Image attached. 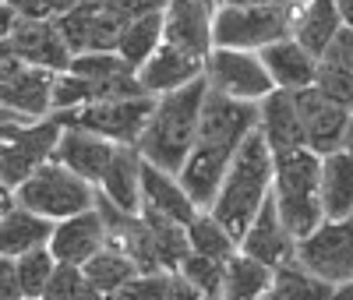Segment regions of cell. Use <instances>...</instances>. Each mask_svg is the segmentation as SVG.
Segmentation results:
<instances>
[{
  "mask_svg": "<svg viewBox=\"0 0 353 300\" xmlns=\"http://www.w3.org/2000/svg\"><path fill=\"white\" fill-rule=\"evenodd\" d=\"M201 96H205V78L152 99L149 120H145V128L134 141V152L149 166H156L170 177L181 173L191 145H194V134H198Z\"/></svg>",
  "mask_w": 353,
  "mask_h": 300,
  "instance_id": "obj_1",
  "label": "cell"
},
{
  "mask_svg": "<svg viewBox=\"0 0 353 300\" xmlns=\"http://www.w3.org/2000/svg\"><path fill=\"white\" fill-rule=\"evenodd\" d=\"M269 198H272V152L265 145V138L258 131H251L223 177L219 194L209 205V216L233 240H241V233L251 226L258 208Z\"/></svg>",
  "mask_w": 353,
  "mask_h": 300,
  "instance_id": "obj_2",
  "label": "cell"
},
{
  "mask_svg": "<svg viewBox=\"0 0 353 300\" xmlns=\"http://www.w3.org/2000/svg\"><path fill=\"white\" fill-rule=\"evenodd\" d=\"M318 173L321 156H314L311 148L272 152V205L293 240L307 237L325 219L318 201Z\"/></svg>",
  "mask_w": 353,
  "mask_h": 300,
  "instance_id": "obj_3",
  "label": "cell"
},
{
  "mask_svg": "<svg viewBox=\"0 0 353 300\" xmlns=\"http://www.w3.org/2000/svg\"><path fill=\"white\" fill-rule=\"evenodd\" d=\"M14 205L28 208L46 223H61L78 212H88L96 205V188L64 170L57 159H46L14 188Z\"/></svg>",
  "mask_w": 353,
  "mask_h": 300,
  "instance_id": "obj_4",
  "label": "cell"
},
{
  "mask_svg": "<svg viewBox=\"0 0 353 300\" xmlns=\"http://www.w3.org/2000/svg\"><path fill=\"white\" fill-rule=\"evenodd\" d=\"M293 11H297V4H290V8H230V4H219L212 11V50L258 53L279 39H290Z\"/></svg>",
  "mask_w": 353,
  "mask_h": 300,
  "instance_id": "obj_5",
  "label": "cell"
},
{
  "mask_svg": "<svg viewBox=\"0 0 353 300\" xmlns=\"http://www.w3.org/2000/svg\"><path fill=\"white\" fill-rule=\"evenodd\" d=\"M293 265L332 290L353 283V219H321L297 240Z\"/></svg>",
  "mask_w": 353,
  "mask_h": 300,
  "instance_id": "obj_6",
  "label": "cell"
},
{
  "mask_svg": "<svg viewBox=\"0 0 353 300\" xmlns=\"http://www.w3.org/2000/svg\"><path fill=\"white\" fill-rule=\"evenodd\" d=\"M152 110V96L121 99V103H85L71 113H50L57 128H81L88 134H99L113 145H134L145 120Z\"/></svg>",
  "mask_w": 353,
  "mask_h": 300,
  "instance_id": "obj_7",
  "label": "cell"
},
{
  "mask_svg": "<svg viewBox=\"0 0 353 300\" xmlns=\"http://www.w3.org/2000/svg\"><path fill=\"white\" fill-rule=\"evenodd\" d=\"M201 78H205V88L237 103L258 106L272 92V81L265 74L258 53H244V50H212L201 64Z\"/></svg>",
  "mask_w": 353,
  "mask_h": 300,
  "instance_id": "obj_8",
  "label": "cell"
},
{
  "mask_svg": "<svg viewBox=\"0 0 353 300\" xmlns=\"http://www.w3.org/2000/svg\"><path fill=\"white\" fill-rule=\"evenodd\" d=\"M212 11L216 8L205 0H166L159 8L163 46L205 64V57L212 53Z\"/></svg>",
  "mask_w": 353,
  "mask_h": 300,
  "instance_id": "obj_9",
  "label": "cell"
},
{
  "mask_svg": "<svg viewBox=\"0 0 353 300\" xmlns=\"http://www.w3.org/2000/svg\"><path fill=\"white\" fill-rule=\"evenodd\" d=\"M293 106H297V124H301L304 148H311L314 156L339 152L350 110L339 106V103H332L329 96H321L314 85L311 88H301V92H293Z\"/></svg>",
  "mask_w": 353,
  "mask_h": 300,
  "instance_id": "obj_10",
  "label": "cell"
},
{
  "mask_svg": "<svg viewBox=\"0 0 353 300\" xmlns=\"http://www.w3.org/2000/svg\"><path fill=\"white\" fill-rule=\"evenodd\" d=\"M11 57L21 68H36L50 74H64L71 64V50L64 46L61 32L53 21H32V18H18L11 36L4 39Z\"/></svg>",
  "mask_w": 353,
  "mask_h": 300,
  "instance_id": "obj_11",
  "label": "cell"
},
{
  "mask_svg": "<svg viewBox=\"0 0 353 300\" xmlns=\"http://www.w3.org/2000/svg\"><path fill=\"white\" fill-rule=\"evenodd\" d=\"M106 248V233H103V216L92 205L88 212H78L71 219L53 223V233L46 240V251L57 265H71L81 268L92 254H99Z\"/></svg>",
  "mask_w": 353,
  "mask_h": 300,
  "instance_id": "obj_12",
  "label": "cell"
},
{
  "mask_svg": "<svg viewBox=\"0 0 353 300\" xmlns=\"http://www.w3.org/2000/svg\"><path fill=\"white\" fill-rule=\"evenodd\" d=\"M293 248H297V240L290 237V230L283 226L279 212L272 198L258 208V216L251 219V226L241 233L237 240V251L269 265V268H283V265H293Z\"/></svg>",
  "mask_w": 353,
  "mask_h": 300,
  "instance_id": "obj_13",
  "label": "cell"
},
{
  "mask_svg": "<svg viewBox=\"0 0 353 300\" xmlns=\"http://www.w3.org/2000/svg\"><path fill=\"white\" fill-rule=\"evenodd\" d=\"M117 152V145L99 138V134H88L81 128H61V138H57L53 148V159L61 163L64 170H71L74 177H81L85 184H99L110 159Z\"/></svg>",
  "mask_w": 353,
  "mask_h": 300,
  "instance_id": "obj_14",
  "label": "cell"
},
{
  "mask_svg": "<svg viewBox=\"0 0 353 300\" xmlns=\"http://www.w3.org/2000/svg\"><path fill=\"white\" fill-rule=\"evenodd\" d=\"M258 60H261V68L269 74L276 92H301V88L314 85L318 60L307 50H301L293 39H279L272 46L258 50Z\"/></svg>",
  "mask_w": 353,
  "mask_h": 300,
  "instance_id": "obj_15",
  "label": "cell"
},
{
  "mask_svg": "<svg viewBox=\"0 0 353 300\" xmlns=\"http://www.w3.org/2000/svg\"><path fill=\"white\" fill-rule=\"evenodd\" d=\"M138 212L170 219L176 226H188L198 208L191 205L184 188L176 184V177H170V173H163V170H156V166H149L141 159V208Z\"/></svg>",
  "mask_w": 353,
  "mask_h": 300,
  "instance_id": "obj_16",
  "label": "cell"
},
{
  "mask_svg": "<svg viewBox=\"0 0 353 300\" xmlns=\"http://www.w3.org/2000/svg\"><path fill=\"white\" fill-rule=\"evenodd\" d=\"M96 194L131 216L141 208V156L134 152V145H117L103 180L96 184Z\"/></svg>",
  "mask_w": 353,
  "mask_h": 300,
  "instance_id": "obj_17",
  "label": "cell"
},
{
  "mask_svg": "<svg viewBox=\"0 0 353 300\" xmlns=\"http://www.w3.org/2000/svg\"><path fill=\"white\" fill-rule=\"evenodd\" d=\"M50 88H53L50 71L18 68L8 81H0V110L21 120H43L50 117Z\"/></svg>",
  "mask_w": 353,
  "mask_h": 300,
  "instance_id": "obj_18",
  "label": "cell"
},
{
  "mask_svg": "<svg viewBox=\"0 0 353 300\" xmlns=\"http://www.w3.org/2000/svg\"><path fill=\"white\" fill-rule=\"evenodd\" d=\"M134 78H138L141 92L156 99V96L176 92V88L198 81V78H201V64H198V60H191V57H184V53L170 50V46H159V50L134 71Z\"/></svg>",
  "mask_w": 353,
  "mask_h": 300,
  "instance_id": "obj_19",
  "label": "cell"
},
{
  "mask_svg": "<svg viewBox=\"0 0 353 300\" xmlns=\"http://www.w3.org/2000/svg\"><path fill=\"white\" fill-rule=\"evenodd\" d=\"M339 28L343 21H339V11L332 0H307V4H297V11H293L290 39L318 60L329 50V43L339 36Z\"/></svg>",
  "mask_w": 353,
  "mask_h": 300,
  "instance_id": "obj_20",
  "label": "cell"
},
{
  "mask_svg": "<svg viewBox=\"0 0 353 300\" xmlns=\"http://www.w3.org/2000/svg\"><path fill=\"white\" fill-rule=\"evenodd\" d=\"M258 134L265 138L269 152H286V148H304L301 124H297V106L293 92H272L258 103Z\"/></svg>",
  "mask_w": 353,
  "mask_h": 300,
  "instance_id": "obj_21",
  "label": "cell"
},
{
  "mask_svg": "<svg viewBox=\"0 0 353 300\" xmlns=\"http://www.w3.org/2000/svg\"><path fill=\"white\" fill-rule=\"evenodd\" d=\"M318 201L325 219H353V156L339 152L321 156Z\"/></svg>",
  "mask_w": 353,
  "mask_h": 300,
  "instance_id": "obj_22",
  "label": "cell"
},
{
  "mask_svg": "<svg viewBox=\"0 0 353 300\" xmlns=\"http://www.w3.org/2000/svg\"><path fill=\"white\" fill-rule=\"evenodd\" d=\"M53 233V223L32 216L28 208L14 205L11 212L0 219V258H21L28 251L46 248V240Z\"/></svg>",
  "mask_w": 353,
  "mask_h": 300,
  "instance_id": "obj_23",
  "label": "cell"
},
{
  "mask_svg": "<svg viewBox=\"0 0 353 300\" xmlns=\"http://www.w3.org/2000/svg\"><path fill=\"white\" fill-rule=\"evenodd\" d=\"M159 46H163V18H159V11H149V14H138L124 25L113 53L121 57L131 71H138Z\"/></svg>",
  "mask_w": 353,
  "mask_h": 300,
  "instance_id": "obj_24",
  "label": "cell"
},
{
  "mask_svg": "<svg viewBox=\"0 0 353 300\" xmlns=\"http://www.w3.org/2000/svg\"><path fill=\"white\" fill-rule=\"evenodd\" d=\"M272 272L276 268H269V265H261V261L237 251L226 261L219 300H261V293L272 286Z\"/></svg>",
  "mask_w": 353,
  "mask_h": 300,
  "instance_id": "obj_25",
  "label": "cell"
},
{
  "mask_svg": "<svg viewBox=\"0 0 353 300\" xmlns=\"http://www.w3.org/2000/svg\"><path fill=\"white\" fill-rule=\"evenodd\" d=\"M188 237V251L198 258H209V261H230L237 254V240H233L209 212H194V219L184 226Z\"/></svg>",
  "mask_w": 353,
  "mask_h": 300,
  "instance_id": "obj_26",
  "label": "cell"
},
{
  "mask_svg": "<svg viewBox=\"0 0 353 300\" xmlns=\"http://www.w3.org/2000/svg\"><path fill=\"white\" fill-rule=\"evenodd\" d=\"M81 276L88 279V286H92L99 297H110L113 290H121L124 283H131L138 276V265L131 258H124V254L103 248L99 254H92L81 265Z\"/></svg>",
  "mask_w": 353,
  "mask_h": 300,
  "instance_id": "obj_27",
  "label": "cell"
},
{
  "mask_svg": "<svg viewBox=\"0 0 353 300\" xmlns=\"http://www.w3.org/2000/svg\"><path fill=\"white\" fill-rule=\"evenodd\" d=\"M261 300H332V286L301 272L297 265H283L272 272V286L261 293Z\"/></svg>",
  "mask_w": 353,
  "mask_h": 300,
  "instance_id": "obj_28",
  "label": "cell"
},
{
  "mask_svg": "<svg viewBox=\"0 0 353 300\" xmlns=\"http://www.w3.org/2000/svg\"><path fill=\"white\" fill-rule=\"evenodd\" d=\"M14 272H18V290H21V300H39L57 272V261L50 258L46 248L39 251H28L21 258H14Z\"/></svg>",
  "mask_w": 353,
  "mask_h": 300,
  "instance_id": "obj_29",
  "label": "cell"
},
{
  "mask_svg": "<svg viewBox=\"0 0 353 300\" xmlns=\"http://www.w3.org/2000/svg\"><path fill=\"white\" fill-rule=\"evenodd\" d=\"M176 276L184 283H191L198 293H205L209 300H219L223 293V276H226V261H209V258H198V254H188L176 268Z\"/></svg>",
  "mask_w": 353,
  "mask_h": 300,
  "instance_id": "obj_30",
  "label": "cell"
},
{
  "mask_svg": "<svg viewBox=\"0 0 353 300\" xmlns=\"http://www.w3.org/2000/svg\"><path fill=\"white\" fill-rule=\"evenodd\" d=\"M68 74L81 78L85 85H99V81L117 78V74H131V68L117 53H74L68 64Z\"/></svg>",
  "mask_w": 353,
  "mask_h": 300,
  "instance_id": "obj_31",
  "label": "cell"
},
{
  "mask_svg": "<svg viewBox=\"0 0 353 300\" xmlns=\"http://www.w3.org/2000/svg\"><path fill=\"white\" fill-rule=\"evenodd\" d=\"M39 300H106V297H99L92 286H88L81 268L57 265V272H53V279H50V286Z\"/></svg>",
  "mask_w": 353,
  "mask_h": 300,
  "instance_id": "obj_32",
  "label": "cell"
},
{
  "mask_svg": "<svg viewBox=\"0 0 353 300\" xmlns=\"http://www.w3.org/2000/svg\"><path fill=\"white\" fill-rule=\"evenodd\" d=\"M106 300H166V276L163 272H138L131 283L113 290Z\"/></svg>",
  "mask_w": 353,
  "mask_h": 300,
  "instance_id": "obj_33",
  "label": "cell"
},
{
  "mask_svg": "<svg viewBox=\"0 0 353 300\" xmlns=\"http://www.w3.org/2000/svg\"><path fill=\"white\" fill-rule=\"evenodd\" d=\"M318 64H325L332 71H343V74H353V32L350 28H339V36L329 43V50L318 57Z\"/></svg>",
  "mask_w": 353,
  "mask_h": 300,
  "instance_id": "obj_34",
  "label": "cell"
},
{
  "mask_svg": "<svg viewBox=\"0 0 353 300\" xmlns=\"http://www.w3.org/2000/svg\"><path fill=\"white\" fill-rule=\"evenodd\" d=\"M0 300H21L14 258H0Z\"/></svg>",
  "mask_w": 353,
  "mask_h": 300,
  "instance_id": "obj_35",
  "label": "cell"
},
{
  "mask_svg": "<svg viewBox=\"0 0 353 300\" xmlns=\"http://www.w3.org/2000/svg\"><path fill=\"white\" fill-rule=\"evenodd\" d=\"M166 300H209V297L198 293L191 283H184L176 272H170V276H166Z\"/></svg>",
  "mask_w": 353,
  "mask_h": 300,
  "instance_id": "obj_36",
  "label": "cell"
},
{
  "mask_svg": "<svg viewBox=\"0 0 353 300\" xmlns=\"http://www.w3.org/2000/svg\"><path fill=\"white\" fill-rule=\"evenodd\" d=\"M230 8H290L293 0H223Z\"/></svg>",
  "mask_w": 353,
  "mask_h": 300,
  "instance_id": "obj_37",
  "label": "cell"
},
{
  "mask_svg": "<svg viewBox=\"0 0 353 300\" xmlns=\"http://www.w3.org/2000/svg\"><path fill=\"white\" fill-rule=\"evenodd\" d=\"M14 21H18V14L8 8V4H0V43H4L8 36H11V28H14Z\"/></svg>",
  "mask_w": 353,
  "mask_h": 300,
  "instance_id": "obj_38",
  "label": "cell"
},
{
  "mask_svg": "<svg viewBox=\"0 0 353 300\" xmlns=\"http://www.w3.org/2000/svg\"><path fill=\"white\" fill-rule=\"evenodd\" d=\"M332 4H336V11H339L343 28H350V32H353V0H332Z\"/></svg>",
  "mask_w": 353,
  "mask_h": 300,
  "instance_id": "obj_39",
  "label": "cell"
},
{
  "mask_svg": "<svg viewBox=\"0 0 353 300\" xmlns=\"http://www.w3.org/2000/svg\"><path fill=\"white\" fill-rule=\"evenodd\" d=\"M11 208H14V191L4 184V180H0V219H4Z\"/></svg>",
  "mask_w": 353,
  "mask_h": 300,
  "instance_id": "obj_40",
  "label": "cell"
},
{
  "mask_svg": "<svg viewBox=\"0 0 353 300\" xmlns=\"http://www.w3.org/2000/svg\"><path fill=\"white\" fill-rule=\"evenodd\" d=\"M343 152L353 156V110H350V120H346V134H343Z\"/></svg>",
  "mask_w": 353,
  "mask_h": 300,
  "instance_id": "obj_41",
  "label": "cell"
},
{
  "mask_svg": "<svg viewBox=\"0 0 353 300\" xmlns=\"http://www.w3.org/2000/svg\"><path fill=\"white\" fill-rule=\"evenodd\" d=\"M332 300H353V283H346V286H336V290H332Z\"/></svg>",
  "mask_w": 353,
  "mask_h": 300,
  "instance_id": "obj_42",
  "label": "cell"
},
{
  "mask_svg": "<svg viewBox=\"0 0 353 300\" xmlns=\"http://www.w3.org/2000/svg\"><path fill=\"white\" fill-rule=\"evenodd\" d=\"M88 4H106V0H88Z\"/></svg>",
  "mask_w": 353,
  "mask_h": 300,
  "instance_id": "obj_43",
  "label": "cell"
},
{
  "mask_svg": "<svg viewBox=\"0 0 353 300\" xmlns=\"http://www.w3.org/2000/svg\"><path fill=\"white\" fill-rule=\"evenodd\" d=\"M0 4H8V0H0Z\"/></svg>",
  "mask_w": 353,
  "mask_h": 300,
  "instance_id": "obj_44",
  "label": "cell"
}]
</instances>
